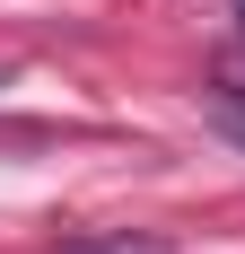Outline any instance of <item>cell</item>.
<instances>
[{
    "instance_id": "cell-3",
    "label": "cell",
    "mask_w": 245,
    "mask_h": 254,
    "mask_svg": "<svg viewBox=\"0 0 245 254\" xmlns=\"http://www.w3.org/2000/svg\"><path fill=\"white\" fill-rule=\"evenodd\" d=\"M237 18H245V0H237Z\"/></svg>"
},
{
    "instance_id": "cell-1",
    "label": "cell",
    "mask_w": 245,
    "mask_h": 254,
    "mask_svg": "<svg viewBox=\"0 0 245 254\" xmlns=\"http://www.w3.org/2000/svg\"><path fill=\"white\" fill-rule=\"evenodd\" d=\"M53 254H167L158 237H70V246H53Z\"/></svg>"
},
{
    "instance_id": "cell-2",
    "label": "cell",
    "mask_w": 245,
    "mask_h": 254,
    "mask_svg": "<svg viewBox=\"0 0 245 254\" xmlns=\"http://www.w3.org/2000/svg\"><path fill=\"white\" fill-rule=\"evenodd\" d=\"M210 123H219L228 140L245 149V88H219V97H210Z\"/></svg>"
}]
</instances>
